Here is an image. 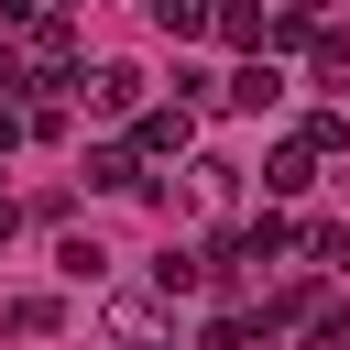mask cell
I'll list each match as a JSON object with an SVG mask.
<instances>
[{"label":"cell","instance_id":"obj_1","mask_svg":"<svg viewBox=\"0 0 350 350\" xmlns=\"http://www.w3.org/2000/svg\"><path fill=\"white\" fill-rule=\"evenodd\" d=\"M131 142H142V164H164V153L197 142V109H186V98H142V109H131Z\"/></svg>","mask_w":350,"mask_h":350},{"label":"cell","instance_id":"obj_2","mask_svg":"<svg viewBox=\"0 0 350 350\" xmlns=\"http://www.w3.org/2000/svg\"><path fill=\"white\" fill-rule=\"evenodd\" d=\"M77 98L109 109V120H131V109H142V66H120V55H109V66H77Z\"/></svg>","mask_w":350,"mask_h":350},{"label":"cell","instance_id":"obj_3","mask_svg":"<svg viewBox=\"0 0 350 350\" xmlns=\"http://www.w3.org/2000/svg\"><path fill=\"white\" fill-rule=\"evenodd\" d=\"M77 175H88L98 197H131V186H153V175H142V142H88V164H77Z\"/></svg>","mask_w":350,"mask_h":350},{"label":"cell","instance_id":"obj_4","mask_svg":"<svg viewBox=\"0 0 350 350\" xmlns=\"http://www.w3.org/2000/svg\"><path fill=\"white\" fill-rule=\"evenodd\" d=\"M273 98H284V66H273V55H241V77L219 88V109H252V120H262Z\"/></svg>","mask_w":350,"mask_h":350},{"label":"cell","instance_id":"obj_5","mask_svg":"<svg viewBox=\"0 0 350 350\" xmlns=\"http://www.w3.org/2000/svg\"><path fill=\"white\" fill-rule=\"evenodd\" d=\"M262 186H273V197H306V186H317V142H306V131H295V142H273Z\"/></svg>","mask_w":350,"mask_h":350},{"label":"cell","instance_id":"obj_6","mask_svg":"<svg viewBox=\"0 0 350 350\" xmlns=\"http://www.w3.org/2000/svg\"><path fill=\"white\" fill-rule=\"evenodd\" d=\"M0 328H11V339H55V328H66V306H55V295H11V306H0Z\"/></svg>","mask_w":350,"mask_h":350},{"label":"cell","instance_id":"obj_7","mask_svg":"<svg viewBox=\"0 0 350 350\" xmlns=\"http://www.w3.org/2000/svg\"><path fill=\"white\" fill-rule=\"evenodd\" d=\"M109 339H120V350H153V339H164V306L120 295V306H109Z\"/></svg>","mask_w":350,"mask_h":350},{"label":"cell","instance_id":"obj_8","mask_svg":"<svg viewBox=\"0 0 350 350\" xmlns=\"http://www.w3.org/2000/svg\"><path fill=\"white\" fill-rule=\"evenodd\" d=\"M153 22H164L175 44H197V33H219V11H208V0H153Z\"/></svg>","mask_w":350,"mask_h":350},{"label":"cell","instance_id":"obj_9","mask_svg":"<svg viewBox=\"0 0 350 350\" xmlns=\"http://www.w3.org/2000/svg\"><path fill=\"white\" fill-rule=\"evenodd\" d=\"M55 273H66V284H98L109 252H98V241H55Z\"/></svg>","mask_w":350,"mask_h":350},{"label":"cell","instance_id":"obj_10","mask_svg":"<svg viewBox=\"0 0 350 350\" xmlns=\"http://www.w3.org/2000/svg\"><path fill=\"white\" fill-rule=\"evenodd\" d=\"M197 273H208V262H197V252H186V241H164V262H153V284H164V295H186V284H197Z\"/></svg>","mask_w":350,"mask_h":350},{"label":"cell","instance_id":"obj_11","mask_svg":"<svg viewBox=\"0 0 350 350\" xmlns=\"http://www.w3.org/2000/svg\"><path fill=\"white\" fill-rule=\"evenodd\" d=\"M22 131H33V109H11V88H0V153H11Z\"/></svg>","mask_w":350,"mask_h":350},{"label":"cell","instance_id":"obj_12","mask_svg":"<svg viewBox=\"0 0 350 350\" xmlns=\"http://www.w3.org/2000/svg\"><path fill=\"white\" fill-rule=\"evenodd\" d=\"M44 11H55V0H44Z\"/></svg>","mask_w":350,"mask_h":350}]
</instances>
